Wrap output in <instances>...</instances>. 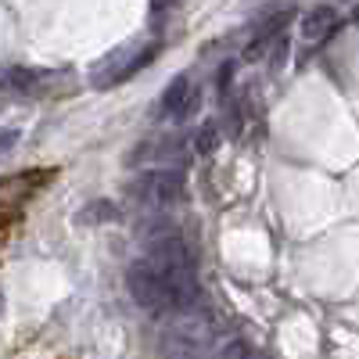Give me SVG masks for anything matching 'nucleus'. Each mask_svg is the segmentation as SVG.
Masks as SVG:
<instances>
[{
	"mask_svg": "<svg viewBox=\"0 0 359 359\" xmlns=\"http://www.w3.org/2000/svg\"><path fill=\"white\" fill-rule=\"evenodd\" d=\"M43 176L47 172H18V176L0 180V223H8L22 212L25 201L43 187Z\"/></svg>",
	"mask_w": 359,
	"mask_h": 359,
	"instance_id": "6",
	"label": "nucleus"
},
{
	"mask_svg": "<svg viewBox=\"0 0 359 359\" xmlns=\"http://www.w3.org/2000/svg\"><path fill=\"white\" fill-rule=\"evenodd\" d=\"M252 359H273V355H252Z\"/></svg>",
	"mask_w": 359,
	"mask_h": 359,
	"instance_id": "11",
	"label": "nucleus"
},
{
	"mask_svg": "<svg viewBox=\"0 0 359 359\" xmlns=\"http://www.w3.org/2000/svg\"><path fill=\"white\" fill-rule=\"evenodd\" d=\"M201 104V94H198V83L187 76V72H180L169 86H165V94L158 101V115L169 118V123H187V118L198 111Z\"/></svg>",
	"mask_w": 359,
	"mask_h": 359,
	"instance_id": "5",
	"label": "nucleus"
},
{
	"mask_svg": "<svg viewBox=\"0 0 359 359\" xmlns=\"http://www.w3.org/2000/svg\"><path fill=\"white\" fill-rule=\"evenodd\" d=\"M216 140H219V126L216 123H201V130L194 133L191 147H194L198 155H212L216 151Z\"/></svg>",
	"mask_w": 359,
	"mask_h": 359,
	"instance_id": "8",
	"label": "nucleus"
},
{
	"mask_svg": "<svg viewBox=\"0 0 359 359\" xmlns=\"http://www.w3.org/2000/svg\"><path fill=\"white\" fill-rule=\"evenodd\" d=\"M15 140H18V133H15V130H0V155H4L8 147H15Z\"/></svg>",
	"mask_w": 359,
	"mask_h": 359,
	"instance_id": "9",
	"label": "nucleus"
},
{
	"mask_svg": "<svg viewBox=\"0 0 359 359\" xmlns=\"http://www.w3.org/2000/svg\"><path fill=\"white\" fill-rule=\"evenodd\" d=\"M144 259L155 266H194V255L184 241V233L165 223L144 233Z\"/></svg>",
	"mask_w": 359,
	"mask_h": 359,
	"instance_id": "4",
	"label": "nucleus"
},
{
	"mask_svg": "<svg viewBox=\"0 0 359 359\" xmlns=\"http://www.w3.org/2000/svg\"><path fill=\"white\" fill-rule=\"evenodd\" d=\"M158 54V43H147V47H137V43H126V47H118V50H111L104 62L94 69V76H90V83H94L97 90H108V86H115V83H123V79H130L133 72H140L151 57Z\"/></svg>",
	"mask_w": 359,
	"mask_h": 359,
	"instance_id": "3",
	"label": "nucleus"
},
{
	"mask_svg": "<svg viewBox=\"0 0 359 359\" xmlns=\"http://www.w3.org/2000/svg\"><path fill=\"white\" fill-rule=\"evenodd\" d=\"M0 313H4V294H0Z\"/></svg>",
	"mask_w": 359,
	"mask_h": 359,
	"instance_id": "10",
	"label": "nucleus"
},
{
	"mask_svg": "<svg viewBox=\"0 0 359 359\" xmlns=\"http://www.w3.org/2000/svg\"><path fill=\"white\" fill-rule=\"evenodd\" d=\"M130 298L147 313H187L198 302V277L194 266H155L137 259L126 269Z\"/></svg>",
	"mask_w": 359,
	"mask_h": 359,
	"instance_id": "1",
	"label": "nucleus"
},
{
	"mask_svg": "<svg viewBox=\"0 0 359 359\" xmlns=\"http://www.w3.org/2000/svg\"><path fill=\"white\" fill-rule=\"evenodd\" d=\"M341 25V18H338V11L331 8V4H316V8H309L306 15H302V22H298V33H302V40L306 43H323L327 36H334V29Z\"/></svg>",
	"mask_w": 359,
	"mask_h": 359,
	"instance_id": "7",
	"label": "nucleus"
},
{
	"mask_svg": "<svg viewBox=\"0 0 359 359\" xmlns=\"http://www.w3.org/2000/svg\"><path fill=\"white\" fill-rule=\"evenodd\" d=\"M133 198L155 208V212H165V208H176L187 198V180L180 169H151L133 184Z\"/></svg>",
	"mask_w": 359,
	"mask_h": 359,
	"instance_id": "2",
	"label": "nucleus"
}]
</instances>
